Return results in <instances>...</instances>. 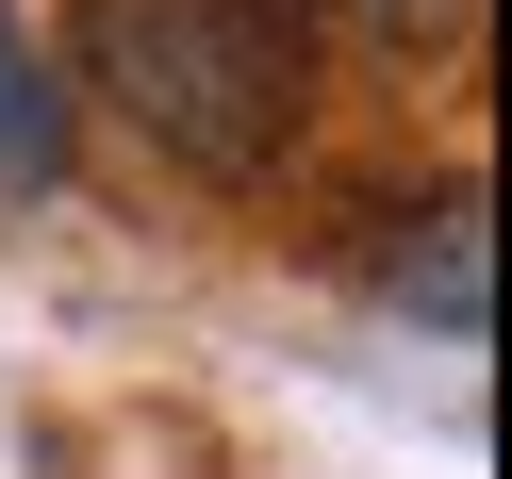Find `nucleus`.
<instances>
[{"mask_svg": "<svg viewBox=\"0 0 512 479\" xmlns=\"http://www.w3.org/2000/svg\"><path fill=\"white\" fill-rule=\"evenodd\" d=\"M83 83L166 166L265 182L314 116V0H83Z\"/></svg>", "mask_w": 512, "mask_h": 479, "instance_id": "f257e3e1", "label": "nucleus"}, {"mask_svg": "<svg viewBox=\"0 0 512 479\" xmlns=\"http://www.w3.org/2000/svg\"><path fill=\"white\" fill-rule=\"evenodd\" d=\"M397 298L430 314L446 347L496 331V248H479V199H430V232H397Z\"/></svg>", "mask_w": 512, "mask_h": 479, "instance_id": "f03ea898", "label": "nucleus"}, {"mask_svg": "<svg viewBox=\"0 0 512 479\" xmlns=\"http://www.w3.org/2000/svg\"><path fill=\"white\" fill-rule=\"evenodd\" d=\"M347 17H364V34H446L463 0H347Z\"/></svg>", "mask_w": 512, "mask_h": 479, "instance_id": "20e7f679", "label": "nucleus"}, {"mask_svg": "<svg viewBox=\"0 0 512 479\" xmlns=\"http://www.w3.org/2000/svg\"><path fill=\"white\" fill-rule=\"evenodd\" d=\"M67 166V83L34 67V34L0 17V199H34V182Z\"/></svg>", "mask_w": 512, "mask_h": 479, "instance_id": "7ed1b4c3", "label": "nucleus"}]
</instances>
